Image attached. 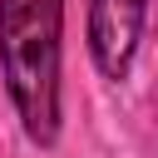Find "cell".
Returning a JSON list of instances; mask_svg holds the SVG:
<instances>
[{"mask_svg":"<svg viewBox=\"0 0 158 158\" xmlns=\"http://www.w3.org/2000/svg\"><path fill=\"white\" fill-rule=\"evenodd\" d=\"M64 0H0V79L35 148L59 143Z\"/></svg>","mask_w":158,"mask_h":158,"instance_id":"6da1fadb","label":"cell"},{"mask_svg":"<svg viewBox=\"0 0 158 158\" xmlns=\"http://www.w3.org/2000/svg\"><path fill=\"white\" fill-rule=\"evenodd\" d=\"M148 0H89V59L104 79L123 84L143 40Z\"/></svg>","mask_w":158,"mask_h":158,"instance_id":"7a4b0ae2","label":"cell"}]
</instances>
